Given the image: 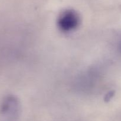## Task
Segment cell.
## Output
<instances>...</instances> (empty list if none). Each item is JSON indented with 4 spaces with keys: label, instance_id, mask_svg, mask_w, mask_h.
Wrapping results in <instances>:
<instances>
[{
    "label": "cell",
    "instance_id": "6da1fadb",
    "mask_svg": "<svg viewBox=\"0 0 121 121\" xmlns=\"http://www.w3.org/2000/svg\"><path fill=\"white\" fill-rule=\"evenodd\" d=\"M21 113V103L15 95L9 94L0 101V121H19Z\"/></svg>",
    "mask_w": 121,
    "mask_h": 121
},
{
    "label": "cell",
    "instance_id": "7a4b0ae2",
    "mask_svg": "<svg viewBox=\"0 0 121 121\" xmlns=\"http://www.w3.org/2000/svg\"><path fill=\"white\" fill-rule=\"evenodd\" d=\"M80 23V15L73 9H67L61 12L57 21L59 29L65 33L75 30L79 27Z\"/></svg>",
    "mask_w": 121,
    "mask_h": 121
},
{
    "label": "cell",
    "instance_id": "3957f363",
    "mask_svg": "<svg viewBox=\"0 0 121 121\" xmlns=\"http://www.w3.org/2000/svg\"><path fill=\"white\" fill-rule=\"evenodd\" d=\"M120 48H121V46H120Z\"/></svg>",
    "mask_w": 121,
    "mask_h": 121
}]
</instances>
